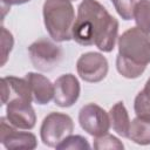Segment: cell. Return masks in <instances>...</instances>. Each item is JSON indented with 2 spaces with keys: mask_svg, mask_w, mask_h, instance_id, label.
I'll use <instances>...</instances> for the list:
<instances>
[{
  "mask_svg": "<svg viewBox=\"0 0 150 150\" xmlns=\"http://www.w3.org/2000/svg\"><path fill=\"white\" fill-rule=\"evenodd\" d=\"M73 39L82 46L95 45L110 53L118 39V21L96 0H83L77 7Z\"/></svg>",
  "mask_w": 150,
  "mask_h": 150,
  "instance_id": "6da1fadb",
  "label": "cell"
},
{
  "mask_svg": "<svg viewBox=\"0 0 150 150\" xmlns=\"http://www.w3.org/2000/svg\"><path fill=\"white\" fill-rule=\"evenodd\" d=\"M150 63V34L131 27L118 38L116 69L125 79H137Z\"/></svg>",
  "mask_w": 150,
  "mask_h": 150,
  "instance_id": "7a4b0ae2",
  "label": "cell"
},
{
  "mask_svg": "<svg viewBox=\"0 0 150 150\" xmlns=\"http://www.w3.org/2000/svg\"><path fill=\"white\" fill-rule=\"evenodd\" d=\"M45 27L56 42L73 39L75 9L70 0H46L42 8Z\"/></svg>",
  "mask_w": 150,
  "mask_h": 150,
  "instance_id": "3957f363",
  "label": "cell"
},
{
  "mask_svg": "<svg viewBox=\"0 0 150 150\" xmlns=\"http://www.w3.org/2000/svg\"><path fill=\"white\" fill-rule=\"evenodd\" d=\"M73 131V118L67 114L54 111L43 118L40 128V136L45 145L49 148H56L57 144L71 135Z\"/></svg>",
  "mask_w": 150,
  "mask_h": 150,
  "instance_id": "277c9868",
  "label": "cell"
},
{
  "mask_svg": "<svg viewBox=\"0 0 150 150\" xmlns=\"http://www.w3.org/2000/svg\"><path fill=\"white\" fill-rule=\"evenodd\" d=\"M28 54L33 66L40 71H52L63 57L62 47L47 38L34 41L28 47Z\"/></svg>",
  "mask_w": 150,
  "mask_h": 150,
  "instance_id": "5b68a950",
  "label": "cell"
},
{
  "mask_svg": "<svg viewBox=\"0 0 150 150\" xmlns=\"http://www.w3.org/2000/svg\"><path fill=\"white\" fill-rule=\"evenodd\" d=\"M79 123L81 128L93 137L107 134L111 125L109 114L96 103L84 104L80 109Z\"/></svg>",
  "mask_w": 150,
  "mask_h": 150,
  "instance_id": "8992f818",
  "label": "cell"
},
{
  "mask_svg": "<svg viewBox=\"0 0 150 150\" xmlns=\"http://www.w3.org/2000/svg\"><path fill=\"white\" fill-rule=\"evenodd\" d=\"M108 61L97 52H88L82 54L76 62V70L80 77L90 83L102 81L108 74Z\"/></svg>",
  "mask_w": 150,
  "mask_h": 150,
  "instance_id": "52a82bcc",
  "label": "cell"
},
{
  "mask_svg": "<svg viewBox=\"0 0 150 150\" xmlns=\"http://www.w3.org/2000/svg\"><path fill=\"white\" fill-rule=\"evenodd\" d=\"M0 141L6 149H27L33 150L38 146L36 136L28 131H19L12 125L6 116L0 120Z\"/></svg>",
  "mask_w": 150,
  "mask_h": 150,
  "instance_id": "ba28073f",
  "label": "cell"
},
{
  "mask_svg": "<svg viewBox=\"0 0 150 150\" xmlns=\"http://www.w3.org/2000/svg\"><path fill=\"white\" fill-rule=\"evenodd\" d=\"M7 121L18 129L30 130L35 127L36 115L30 102L23 100H13L6 107Z\"/></svg>",
  "mask_w": 150,
  "mask_h": 150,
  "instance_id": "9c48e42d",
  "label": "cell"
},
{
  "mask_svg": "<svg viewBox=\"0 0 150 150\" xmlns=\"http://www.w3.org/2000/svg\"><path fill=\"white\" fill-rule=\"evenodd\" d=\"M80 82L73 74H63L54 82V102L61 108L71 107L80 96Z\"/></svg>",
  "mask_w": 150,
  "mask_h": 150,
  "instance_id": "30bf717a",
  "label": "cell"
},
{
  "mask_svg": "<svg viewBox=\"0 0 150 150\" xmlns=\"http://www.w3.org/2000/svg\"><path fill=\"white\" fill-rule=\"evenodd\" d=\"M13 100L33 101L32 90L26 77L20 79L15 76H5L1 79V102L7 104Z\"/></svg>",
  "mask_w": 150,
  "mask_h": 150,
  "instance_id": "8fae6325",
  "label": "cell"
},
{
  "mask_svg": "<svg viewBox=\"0 0 150 150\" xmlns=\"http://www.w3.org/2000/svg\"><path fill=\"white\" fill-rule=\"evenodd\" d=\"M29 83L33 101L38 104H48L54 98V84L45 75L38 73H27L25 76Z\"/></svg>",
  "mask_w": 150,
  "mask_h": 150,
  "instance_id": "7c38bea8",
  "label": "cell"
},
{
  "mask_svg": "<svg viewBox=\"0 0 150 150\" xmlns=\"http://www.w3.org/2000/svg\"><path fill=\"white\" fill-rule=\"evenodd\" d=\"M109 117H110V124H111L114 131H116L120 136L128 138L131 121L129 118V114H128L127 108L124 107L123 102L120 101L110 108Z\"/></svg>",
  "mask_w": 150,
  "mask_h": 150,
  "instance_id": "4fadbf2b",
  "label": "cell"
},
{
  "mask_svg": "<svg viewBox=\"0 0 150 150\" xmlns=\"http://www.w3.org/2000/svg\"><path fill=\"white\" fill-rule=\"evenodd\" d=\"M128 138L139 145L150 144V118L136 116L130 123Z\"/></svg>",
  "mask_w": 150,
  "mask_h": 150,
  "instance_id": "5bb4252c",
  "label": "cell"
},
{
  "mask_svg": "<svg viewBox=\"0 0 150 150\" xmlns=\"http://www.w3.org/2000/svg\"><path fill=\"white\" fill-rule=\"evenodd\" d=\"M136 26L150 34V0H139L134 9Z\"/></svg>",
  "mask_w": 150,
  "mask_h": 150,
  "instance_id": "9a60e30c",
  "label": "cell"
},
{
  "mask_svg": "<svg viewBox=\"0 0 150 150\" xmlns=\"http://www.w3.org/2000/svg\"><path fill=\"white\" fill-rule=\"evenodd\" d=\"M134 109L136 116L150 118V77L148 79L143 90H141L135 97Z\"/></svg>",
  "mask_w": 150,
  "mask_h": 150,
  "instance_id": "2e32d148",
  "label": "cell"
},
{
  "mask_svg": "<svg viewBox=\"0 0 150 150\" xmlns=\"http://www.w3.org/2000/svg\"><path fill=\"white\" fill-rule=\"evenodd\" d=\"M94 149L96 150H104V149H116L122 150L124 148L123 143L115 136L110 134H104L102 136H97L94 139Z\"/></svg>",
  "mask_w": 150,
  "mask_h": 150,
  "instance_id": "e0dca14e",
  "label": "cell"
},
{
  "mask_svg": "<svg viewBox=\"0 0 150 150\" xmlns=\"http://www.w3.org/2000/svg\"><path fill=\"white\" fill-rule=\"evenodd\" d=\"M56 149H73V150H83V149H90V145L81 135H69L66 137L61 143L57 144Z\"/></svg>",
  "mask_w": 150,
  "mask_h": 150,
  "instance_id": "ac0fdd59",
  "label": "cell"
},
{
  "mask_svg": "<svg viewBox=\"0 0 150 150\" xmlns=\"http://www.w3.org/2000/svg\"><path fill=\"white\" fill-rule=\"evenodd\" d=\"M117 14L123 20L134 19V9L136 6V0H111Z\"/></svg>",
  "mask_w": 150,
  "mask_h": 150,
  "instance_id": "d6986e66",
  "label": "cell"
},
{
  "mask_svg": "<svg viewBox=\"0 0 150 150\" xmlns=\"http://www.w3.org/2000/svg\"><path fill=\"white\" fill-rule=\"evenodd\" d=\"M13 45H14V39L12 33L2 26L1 27V66H5V63L7 62Z\"/></svg>",
  "mask_w": 150,
  "mask_h": 150,
  "instance_id": "ffe728a7",
  "label": "cell"
},
{
  "mask_svg": "<svg viewBox=\"0 0 150 150\" xmlns=\"http://www.w3.org/2000/svg\"><path fill=\"white\" fill-rule=\"evenodd\" d=\"M30 0H1V5L12 6V5H23L26 2H29Z\"/></svg>",
  "mask_w": 150,
  "mask_h": 150,
  "instance_id": "44dd1931",
  "label": "cell"
},
{
  "mask_svg": "<svg viewBox=\"0 0 150 150\" xmlns=\"http://www.w3.org/2000/svg\"><path fill=\"white\" fill-rule=\"evenodd\" d=\"M70 1H74V0H70Z\"/></svg>",
  "mask_w": 150,
  "mask_h": 150,
  "instance_id": "7402d4cb",
  "label": "cell"
}]
</instances>
